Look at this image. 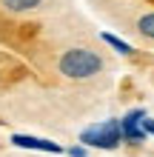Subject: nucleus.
Here are the masks:
<instances>
[{
    "instance_id": "f257e3e1",
    "label": "nucleus",
    "mask_w": 154,
    "mask_h": 157,
    "mask_svg": "<svg viewBox=\"0 0 154 157\" xmlns=\"http://www.w3.org/2000/svg\"><path fill=\"white\" fill-rule=\"evenodd\" d=\"M100 69H103L100 54H97V52H88V49H69L60 57V71L66 77H71V80L94 77Z\"/></svg>"
},
{
    "instance_id": "20e7f679",
    "label": "nucleus",
    "mask_w": 154,
    "mask_h": 157,
    "mask_svg": "<svg viewBox=\"0 0 154 157\" xmlns=\"http://www.w3.org/2000/svg\"><path fill=\"white\" fill-rule=\"evenodd\" d=\"M14 146H20V149H34V151H49V154H60L63 149L57 143L51 140H43V137H32V134H14L12 137Z\"/></svg>"
},
{
    "instance_id": "423d86ee",
    "label": "nucleus",
    "mask_w": 154,
    "mask_h": 157,
    "mask_svg": "<svg viewBox=\"0 0 154 157\" xmlns=\"http://www.w3.org/2000/svg\"><path fill=\"white\" fill-rule=\"evenodd\" d=\"M103 40H106L108 46H111V49H117L120 54H131V52H134V49H131V46L126 43V40H120V37H117V34H111V32H103Z\"/></svg>"
},
{
    "instance_id": "f03ea898",
    "label": "nucleus",
    "mask_w": 154,
    "mask_h": 157,
    "mask_svg": "<svg viewBox=\"0 0 154 157\" xmlns=\"http://www.w3.org/2000/svg\"><path fill=\"white\" fill-rule=\"evenodd\" d=\"M123 140V132H120V120H103V123H94L80 132V143L83 146H92V149H117Z\"/></svg>"
},
{
    "instance_id": "7ed1b4c3",
    "label": "nucleus",
    "mask_w": 154,
    "mask_h": 157,
    "mask_svg": "<svg viewBox=\"0 0 154 157\" xmlns=\"http://www.w3.org/2000/svg\"><path fill=\"white\" fill-rule=\"evenodd\" d=\"M143 120H146V112L143 109H134V112H129L123 120H120V132H123V140L129 143H143L146 140V128H143Z\"/></svg>"
},
{
    "instance_id": "6e6552de",
    "label": "nucleus",
    "mask_w": 154,
    "mask_h": 157,
    "mask_svg": "<svg viewBox=\"0 0 154 157\" xmlns=\"http://www.w3.org/2000/svg\"><path fill=\"white\" fill-rule=\"evenodd\" d=\"M143 128H146V134H154V117H146V120H143Z\"/></svg>"
},
{
    "instance_id": "39448f33",
    "label": "nucleus",
    "mask_w": 154,
    "mask_h": 157,
    "mask_svg": "<svg viewBox=\"0 0 154 157\" xmlns=\"http://www.w3.org/2000/svg\"><path fill=\"white\" fill-rule=\"evenodd\" d=\"M9 12H32V9H37L43 0H0Z\"/></svg>"
},
{
    "instance_id": "1a4fd4ad",
    "label": "nucleus",
    "mask_w": 154,
    "mask_h": 157,
    "mask_svg": "<svg viewBox=\"0 0 154 157\" xmlns=\"http://www.w3.org/2000/svg\"><path fill=\"white\" fill-rule=\"evenodd\" d=\"M71 157H86V149H80V146H74V149H69Z\"/></svg>"
},
{
    "instance_id": "0eeeda50",
    "label": "nucleus",
    "mask_w": 154,
    "mask_h": 157,
    "mask_svg": "<svg viewBox=\"0 0 154 157\" xmlns=\"http://www.w3.org/2000/svg\"><path fill=\"white\" fill-rule=\"evenodd\" d=\"M137 29H140V34H146V37L154 40V12L140 17V20H137Z\"/></svg>"
}]
</instances>
